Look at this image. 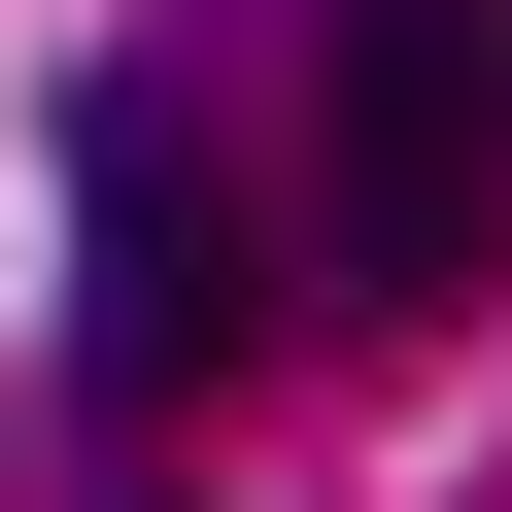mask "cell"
I'll use <instances>...</instances> for the list:
<instances>
[{"label": "cell", "mask_w": 512, "mask_h": 512, "mask_svg": "<svg viewBox=\"0 0 512 512\" xmlns=\"http://www.w3.org/2000/svg\"><path fill=\"white\" fill-rule=\"evenodd\" d=\"M239 308H274V239L205 171V69H69V376L103 410H205Z\"/></svg>", "instance_id": "cell-1"}, {"label": "cell", "mask_w": 512, "mask_h": 512, "mask_svg": "<svg viewBox=\"0 0 512 512\" xmlns=\"http://www.w3.org/2000/svg\"><path fill=\"white\" fill-rule=\"evenodd\" d=\"M342 274L376 308H478L512 274V0H376L342 35Z\"/></svg>", "instance_id": "cell-2"}]
</instances>
